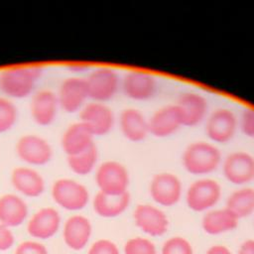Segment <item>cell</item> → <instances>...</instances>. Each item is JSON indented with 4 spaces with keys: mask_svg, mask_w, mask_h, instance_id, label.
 Segmentation results:
<instances>
[{
    "mask_svg": "<svg viewBox=\"0 0 254 254\" xmlns=\"http://www.w3.org/2000/svg\"><path fill=\"white\" fill-rule=\"evenodd\" d=\"M40 65H18L0 71V91L9 99H22L30 96L42 76Z\"/></svg>",
    "mask_w": 254,
    "mask_h": 254,
    "instance_id": "cell-1",
    "label": "cell"
},
{
    "mask_svg": "<svg viewBox=\"0 0 254 254\" xmlns=\"http://www.w3.org/2000/svg\"><path fill=\"white\" fill-rule=\"evenodd\" d=\"M222 163L220 150L205 141H195L185 149L182 156L184 169L193 176H205L213 173Z\"/></svg>",
    "mask_w": 254,
    "mask_h": 254,
    "instance_id": "cell-2",
    "label": "cell"
},
{
    "mask_svg": "<svg viewBox=\"0 0 254 254\" xmlns=\"http://www.w3.org/2000/svg\"><path fill=\"white\" fill-rule=\"evenodd\" d=\"M53 200L69 211L83 209L89 201V191L81 183L73 179L61 178L54 182L51 190Z\"/></svg>",
    "mask_w": 254,
    "mask_h": 254,
    "instance_id": "cell-3",
    "label": "cell"
},
{
    "mask_svg": "<svg viewBox=\"0 0 254 254\" xmlns=\"http://www.w3.org/2000/svg\"><path fill=\"white\" fill-rule=\"evenodd\" d=\"M95 183L99 191L120 195L128 190L130 177L126 167L118 161L108 160L97 166L95 169Z\"/></svg>",
    "mask_w": 254,
    "mask_h": 254,
    "instance_id": "cell-4",
    "label": "cell"
},
{
    "mask_svg": "<svg viewBox=\"0 0 254 254\" xmlns=\"http://www.w3.org/2000/svg\"><path fill=\"white\" fill-rule=\"evenodd\" d=\"M88 98L91 101L105 103L111 100L121 86L117 71L111 67L101 66L89 72L85 77Z\"/></svg>",
    "mask_w": 254,
    "mask_h": 254,
    "instance_id": "cell-5",
    "label": "cell"
},
{
    "mask_svg": "<svg viewBox=\"0 0 254 254\" xmlns=\"http://www.w3.org/2000/svg\"><path fill=\"white\" fill-rule=\"evenodd\" d=\"M18 158L32 166H45L53 159V148L42 136L37 134H25L21 136L15 146Z\"/></svg>",
    "mask_w": 254,
    "mask_h": 254,
    "instance_id": "cell-6",
    "label": "cell"
},
{
    "mask_svg": "<svg viewBox=\"0 0 254 254\" xmlns=\"http://www.w3.org/2000/svg\"><path fill=\"white\" fill-rule=\"evenodd\" d=\"M221 197V187L213 179L201 178L190 184L187 190L188 206L196 212L212 208Z\"/></svg>",
    "mask_w": 254,
    "mask_h": 254,
    "instance_id": "cell-7",
    "label": "cell"
},
{
    "mask_svg": "<svg viewBox=\"0 0 254 254\" xmlns=\"http://www.w3.org/2000/svg\"><path fill=\"white\" fill-rule=\"evenodd\" d=\"M238 119L228 108H217L205 119V134L213 144H226L236 134Z\"/></svg>",
    "mask_w": 254,
    "mask_h": 254,
    "instance_id": "cell-8",
    "label": "cell"
},
{
    "mask_svg": "<svg viewBox=\"0 0 254 254\" xmlns=\"http://www.w3.org/2000/svg\"><path fill=\"white\" fill-rule=\"evenodd\" d=\"M79 122L95 136L107 135L113 128L115 116L112 109L102 102H87L79 111Z\"/></svg>",
    "mask_w": 254,
    "mask_h": 254,
    "instance_id": "cell-9",
    "label": "cell"
},
{
    "mask_svg": "<svg viewBox=\"0 0 254 254\" xmlns=\"http://www.w3.org/2000/svg\"><path fill=\"white\" fill-rule=\"evenodd\" d=\"M222 173L231 184L242 186L254 181V157L245 151H235L222 160Z\"/></svg>",
    "mask_w": 254,
    "mask_h": 254,
    "instance_id": "cell-10",
    "label": "cell"
},
{
    "mask_svg": "<svg viewBox=\"0 0 254 254\" xmlns=\"http://www.w3.org/2000/svg\"><path fill=\"white\" fill-rule=\"evenodd\" d=\"M57 97L60 107L66 113L79 112L88 99L85 78L79 76L64 78L59 86Z\"/></svg>",
    "mask_w": 254,
    "mask_h": 254,
    "instance_id": "cell-11",
    "label": "cell"
},
{
    "mask_svg": "<svg viewBox=\"0 0 254 254\" xmlns=\"http://www.w3.org/2000/svg\"><path fill=\"white\" fill-rule=\"evenodd\" d=\"M181 180L173 173L156 174L150 183V194L155 202L162 206H173L182 196Z\"/></svg>",
    "mask_w": 254,
    "mask_h": 254,
    "instance_id": "cell-12",
    "label": "cell"
},
{
    "mask_svg": "<svg viewBox=\"0 0 254 254\" xmlns=\"http://www.w3.org/2000/svg\"><path fill=\"white\" fill-rule=\"evenodd\" d=\"M121 88L124 94L136 101H146L153 98L158 89L155 76L142 70H130L121 80Z\"/></svg>",
    "mask_w": 254,
    "mask_h": 254,
    "instance_id": "cell-13",
    "label": "cell"
},
{
    "mask_svg": "<svg viewBox=\"0 0 254 254\" xmlns=\"http://www.w3.org/2000/svg\"><path fill=\"white\" fill-rule=\"evenodd\" d=\"M61 222L60 212L54 207L45 206L38 209L30 217L27 223V231L34 238L50 239L60 230Z\"/></svg>",
    "mask_w": 254,
    "mask_h": 254,
    "instance_id": "cell-14",
    "label": "cell"
},
{
    "mask_svg": "<svg viewBox=\"0 0 254 254\" xmlns=\"http://www.w3.org/2000/svg\"><path fill=\"white\" fill-rule=\"evenodd\" d=\"M59 107L57 93L47 88L40 89L33 94L31 99V117L38 125L49 126L56 120Z\"/></svg>",
    "mask_w": 254,
    "mask_h": 254,
    "instance_id": "cell-15",
    "label": "cell"
},
{
    "mask_svg": "<svg viewBox=\"0 0 254 254\" xmlns=\"http://www.w3.org/2000/svg\"><path fill=\"white\" fill-rule=\"evenodd\" d=\"M149 132L157 138L174 135L182 126L183 121L176 104H168L157 109L148 119Z\"/></svg>",
    "mask_w": 254,
    "mask_h": 254,
    "instance_id": "cell-16",
    "label": "cell"
},
{
    "mask_svg": "<svg viewBox=\"0 0 254 254\" xmlns=\"http://www.w3.org/2000/svg\"><path fill=\"white\" fill-rule=\"evenodd\" d=\"M137 227L151 236H162L169 228L166 213L152 204H138L133 213Z\"/></svg>",
    "mask_w": 254,
    "mask_h": 254,
    "instance_id": "cell-17",
    "label": "cell"
},
{
    "mask_svg": "<svg viewBox=\"0 0 254 254\" xmlns=\"http://www.w3.org/2000/svg\"><path fill=\"white\" fill-rule=\"evenodd\" d=\"M175 104L179 108L183 126L195 127L207 117L208 103L206 98L199 93L185 92Z\"/></svg>",
    "mask_w": 254,
    "mask_h": 254,
    "instance_id": "cell-18",
    "label": "cell"
},
{
    "mask_svg": "<svg viewBox=\"0 0 254 254\" xmlns=\"http://www.w3.org/2000/svg\"><path fill=\"white\" fill-rule=\"evenodd\" d=\"M10 181L17 192L27 197H38L44 193L46 189L42 174L29 166H20L13 169Z\"/></svg>",
    "mask_w": 254,
    "mask_h": 254,
    "instance_id": "cell-19",
    "label": "cell"
},
{
    "mask_svg": "<svg viewBox=\"0 0 254 254\" xmlns=\"http://www.w3.org/2000/svg\"><path fill=\"white\" fill-rule=\"evenodd\" d=\"M91 234V222L81 214L71 215L64 223L63 238L65 245L72 250L83 249L87 245Z\"/></svg>",
    "mask_w": 254,
    "mask_h": 254,
    "instance_id": "cell-20",
    "label": "cell"
},
{
    "mask_svg": "<svg viewBox=\"0 0 254 254\" xmlns=\"http://www.w3.org/2000/svg\"><path fill=\"white\" fill-rule=\"evenodd\" d=\"M118 122L121 134L131 142H142L150 134L148 119L137 108L129 107L122 110Z\"/></svg>",
    "mask_w": 254,
    "mask_h": 254,
    "instance_id": "cell-21",
    "label": "cell"
},
{
    "mask_svg": "<svg viewBox=\"0 0 254 254\" xmlns=\"http://www.w3.org/2000/svg\"><path fill=\"white\" fill-rule=\"evenodd\" d=\"M29 214L26 200L16 193H5L0 196V223L11 228L24 223Z\"/></svg>",
    "mask_w": 254,
    "mask_h": 254,
    "instance_id": "cell-22",
    "label": "cell"
},
{
    "mask_svg": "<svg viewBox=\"0 0 254 254\" xmlns=\"http://www.w3.org/2000/svg\"><path fill=\"white\" fill-rule=\"evenodd\" d=\"M94 136L81 122L77 121L64 130L61 139L62 149L66 155L73 156L94 145Z\"/></svg>",
    "mask_w": 254,
    "mask_h": 254,
    "instance_id": "cell-23",
    "label": "cell"
},
{
    "mask_svg": "<svg viewBox=\"0 0 254 254\" xmlns=\"http://www.w3.org/2000/svg\"><path fill=\"white\" fill-rule=\"evenodd\" d=\"M130 194L125 192L120 195H110L98 191L92 200L95 213L101 217H116L123 213L129 206Z\"/></svg>",
    "mask_w": 254,
    "mask_h": 254,
    "instance_id": "cell-24",
    "label": "cell"
},
{
    "mask_svg": "<svg viewBox=\"0 0 254 254\" xmlns=\"http://www.w3.org/2000/svg\"><path fill=\"white\" fill-rule=\"evenodd\" d=\"M238 218L226 207L221 209L208 210L202 217V229L210 234L217 235L235 229L238 225Z\"/></svg>",
    "mask_w": 254,
    "mask_h": 254,
    "instance_id": "cell-25",
    "label": "cell"
},
{
    "mask_svg": "<svg viewBox=\"0 0 254 254\" xmlns=\"http://www.w3.org/2000/svg\"><path fill=\"white\" fill-rule=\"evenodd\" d=\"M225 207L238 219L249 216L254 212V189L241 188L234 190L228 196Z\"/></svg>",
    "mask_w": 254,
    "mask_h": 254,
    "instance_id": "cell-26",
    "label": "cell"
},
{
    "mask_svg": "<svg viewBox=\"0 0 254 254\" xmlns=\"http://www.w3.org/2000/svg\"><path fill=\"white\" fill-rule=\"evenodd\" d=\"M98 158V149L94 144L83 152L66 157V163L72 173L79 176H87L97 168Z\"/></svg>",
    "mask_w": 254,
    "mask_h": 254,
    "instance_id": "cell-27",
    "label": "cell"
},
{
    "mask_svg": "<svg viewBox=\"0 0 254 254\" xmlns=\"http://www.w3.org/2000/svg\"><path fill=\"white\" fill-rule=\"evenodd\" d=\"M18 120V108L14 102L0 96V134L10 131Z\"/></svg>",
    "mask_w": 254,
    "mask_h": 254,
    "instance_id": "cell-28",
    "label": "cell"
},
{
    "mask_svg": "<svg viewBox=\"0 0 254 254\" xmlns=\"http://www.w3.org/2000/svg\"><path fill=\"white\" fill-rule=\"evenodd\" d=\"M125 254H157L156 247L152 241L143 237L129 239L124 246Z\"/></svg>",
    "mask_w": 254,
    "mask_h": 254,
    "instance_id": "cell-29",
    "label": "cell"
},
{
    "mask_svg": "<svg viewBox=\"0 0 254 254\" xmlns=\"http://www.w3.org/2000/svg\"><path fill=\"white\" fill-rule=\"evenodd\" d=\"M162 254H193V251L188 240L180 236H174L164 243Z\"/></svg>",
    "mask_w": 254,
    "mask_h": 254,
    "instance_id": "cell-30",
    "label": "cell"
},
{
    "mask_svg": "<svg viewBox=\"0 0 254 254\" xmlns=\"http://www.w3.org/2000/svg\"><path fill=\"white\" fill-rule=\"evenodd\" d=\"M15 254H49V252L43 243L27 240L18 244L15 249Z\"/></svg>",
    "mask_w": 254,
    "mask_h": 254,
    "instance_id": "cell-31",
    "label": "cell"
},
{
    "mask_svg": "<svg viewBox=\"0 0 254 254\" xmlns=\"http://www.w3.org/2000/svg\"><path fill=\"white\" fill-rule=\"evenodd\" d=\"M87 254H120L115 243L107 239L95 241L89 248Z\"/></svg>",
    "mask_w": 254,
    "mask_h": 254,
    "instance_id": "cell-32",
    "label": "cell"
},
{
    "mask_svg": "<svg viewBox=\"0 0 254 254\" xmlns=\"http://www.w3.org/2000/svg\"><path fill=\"white\" fill-rule=\"evenodd\" d=\"M240 128L249 138L254 139V108H247L240 118Z\"/></svg>",
    "mask_w": 254,
    "mask_h": 254,
    "instance_id": "cell-33",
    "label": "cell"
},
{
    "mask_svg": "<svg viewBox=\"0 0 254 254\" xmlns=\"http://www.w3.org/2000/svg\"><path fill=\"white\" fill-rule=\"evenodd\" d=\"M15 242V236L12 230L0 223V251L10 249Z\"/></svg>",
    "mask_w": 254,
    "mask_h": 254,
    "instance_id": "cell-34",
    "label": "cell"
},
{
    "mask_svg": "<svg viewBox=\"0 0 254 254\" xmlns=\"http://www.w3.org/2000/svg\"><path fill=\"white\" fill-rule=\"evenodd\" d=\"M237 254H254V240L248 239L244 241L238 250Z\"/></svg>",
    "mask_w": 254,
    "mask_h": 254,
    "instance_id": "cell-35",
    "label": "cell"
},
{
    "mask_svg": "<svg viewBox=\"0 0 254 254\" xmlns=\"http://www.w3.org/2000/svg\"><path fill=\"white\" fill-rule=\"evenodd\" d=\"M206 254H232L228 248L223 245H213L207 251Z\"/></svg>",
    "mask_w": 254,
    "mask_h": 254,
    "instance_id": "cell-36",
    "label": "cell"
}]
</instances>
